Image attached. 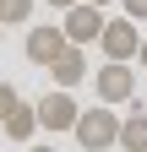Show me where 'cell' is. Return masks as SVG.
<instances>
[{
	"instance_id": "obj_1",
	"label": "cell",
	"mask_w": 147,
	"mask_h": 152,
	"mask_svg": "<svg viewBox=\"0 0 147 152\" xmlns=\"http://www.w3.org/2000/svg\"><path fill=\"white\" fill-rule=\"evenodd\" d=\"M120 120L125 114H115L109 103H93V109H82L71 136L82 141V152H109V147H120Z\"/></svg>"
},
{
	"instance_id": "obj_2",
	"label": "cell",
	"mask_w": 147,
	"mask_h": 152,
	"mask_svg": "<svg viewBox=\"0 0 147 152\" xmlns=\"http://www.w3.org/2000/svg\"><path fill=\"white\" fill-rule=\"evenodd\" d=\"M98 49H104V60H115V65H131L136 54H142V33L131 16H109V27L98 38Z\"/></svg>"
},
{
	"instance_id": "obj_3",
	"label": "cell",
	"mask_w": 147,
	"mask_h": 152,
	"mask_svg": "<svg viewBox=\"0 0 147 152\" xmlns=\"http://www.w3.org/2000/svg\"><path fill=\"white\" fill-rule=\"evenodd\" d=\"M60 27H65V38H71L76 49H87V44H98V38H104L109 16H104L98 6H87V0H82V6H71V11L60 16Z\"/></svg>"
},
{
	"instance_id": "obj_4",
	"label": "cell",
	"mask_w": 147,
	"mask_h": 152,
	"mask_svg": "<svg viewBox=\"0 0 147 152\" xmlns=\"http://www.w3.org/2000/svg\"><path fill=\"white\" fill-rule=\"evenodd\" d=\"M93 87H98V103H109V109L136 98V76H131V65H115V60H104V65H98Z\"/></svg>"
},
{
	"instance_id": "obj_5",
	"label": "cell",
	"mask_w": 147,
	"mask_h": 152,
	"mask_svg": "<svg viewBox=\"0 0 147 152\" xmlns=\"http://www.w3.org/2000/svg\"><path fill=\"white\" fill-rule=\"evenodd\" d=\"M71 49V38H65V27H27V44H22V54H27V60L33 65H54V60H60V54Z\"/></svg>"
},
{
	"instance_id": "obj_6",
	"label": "cell",
	"mask_w": 147,
	"mask_h": 152,
	"mask_svg": "<svg viewBox=\"0 0 147 152\" xmlns=\"http://www.w3.org/2000/svg\"><path fill=\"white\" fill-rule=\"evenodd\" d=\"M76 120H82V103L71 98V92H44L38 98V125L44 130H76Z\"/></svg>"
},
{
	"instance_id": "obj_7",
	"label": "cell",
	"mask_w": 147,
	"mask_h": 152,
	"mask_svg": "<svg viewBox=\"0 0 147 152\" xmlns=\"http://www.w3.org/2000/svg\"><path fill=\"white\" fill-rule=\"evenodd\" d=\"M49 76H54V87H60V92H71L76 82H87V49H76V44H71L60 60L49 65Z\"/></svg>"
},
{
	"instance_id": "obj_8",
	"label": "cell",
	"mask_w": 147,
	"mask_h": 152,
	"mask_svg": "<svg viewBox=\"0 0 147 152\" xmlns=\"http://www.w3.org/2000/svg\"><path fill=\"white\" fill-rule=\"evenodd\" d=\"M120 147H125V152H147V109H142V98H131V103H125V120H120Z\"/></svg>"
},
{
	"instance_id": "obj_9",
	"label": "cell",
	"mask_w": 147,
	"mask_h": 152,
	"mask_svg": "<svg viewBox=\"0 0 147 152\" xmlns=\"http://www.w3.org/2000/svg\"><path fill=\"white\" fill-rule=\"evenodd\" d=\"M11 141H33V130H38V103H16L11 109V120L0 125Z\"/></svg>"
},
{
	"instance_id": "obj_10",
	"label": "cell",
	"mask_w": 147,
	"mask_h": 152,
	"mask_svg": "<svg viewBox=\"0 0 147 152\" xmlns=\"http://www.w3.org/2000/svg\"><path fill=\"white\" fill-rule=\"evenodd\" d=\"M33 22V0H0V27H22Z\"/></svg>"
},
{
	"instance_id": "obj_11",
	"label": "cell",
	"mask_w": 147,
	"mask_h": 152,
	"mask_svg": "<svg viewBox=\"0 0 147 152\" xmlns=\"http://www.w3.org/2000/svg\"><path fill=\"white\" fill-rule=\"evenodd\" d=\"M16 103H22V98H16V87H11V82H0V125L11 120V109H16Z\"/></svg>"
},
{
	"instance_id": "obj_12",
	"label": "cell",
	"mask_w": 147,
	"mask_h": 152,
	"mask_svg": "<svg viewBox=\"0 0 147 152\" xmlns=\"http://www.w3.org/2000/svg\"><path fill=\"white\" fill-rule=\"evenodd\" d=\"M125 6V16H131V22H147V0H120Z\"/></svg>"
},
{
	"instance_id": "obj_13",
	"label": "cell",
	"mask_w": 147,
	"mask_h": 152,
	"mask_svg": "<svg viewBox=\"0 0 147 152\" xmlns=\"http://www.w3.org/2000/svg\"><path fill=\"white\" fill-rule=\"evenodd\" d=\"M44 6H54V11H60V16H65L71 6H82V0H44Z\"/></svg>"
},
{
	"instance_id": "obj_14",
	"label": "cell",
	"mask_w": 147,
	"mask_h": 152,
	"mask_svg": "<svg viewBox=\"0 0 147 152\" xmlns=\"http://www.w3.org/2000/svg\"><path fill=\"white\" fill-rule=\"evenodd\" d=\"M136 60H142V71H147V38H142V54H136Z\"/></svg>"
},
{
	"instance_id": "obj_15",
	"label": "cell",
	"mask_w": 147,
	"mask_h": 152,
	"mask_svg": "<svg viewBox=\"0 0 147 152\" xmlns=\"http://www.w3.org/2000/svg\"><path fill=\"white\" fill-rule=\"evenodd\" d=\"M87 6H98V11H104V6H115V0H87Z\"/></svg>"
},
{
	"instance_id": "obj_16",
	"label": "cell",
	"mask_w": 147,
	"mask_h": 152,
	"mask_svg": "<svg viewBox=\"0 0 147 152\" xmlns=\"http://www.w3.org/2000/svg\"><path fill=\"white\" fill-rule=\"evenodd\" d=\"M27 152H54V147H27Z\"/></svg>"
},
{
	"instance_id": "obj_17",
	"label": "cell",
	"mask_w": 147,
	"mask_h": 152,
	"mask_svg": "<svg viewBox=\"0 0 147 152\" xmlns=\"http://www.w3.org/2000/svg\"><path fill=\"white\" fill-rule=\"evenodd\" d=\"M0 33H6V27H0Z\"/></svg>"
}]
</instances>
